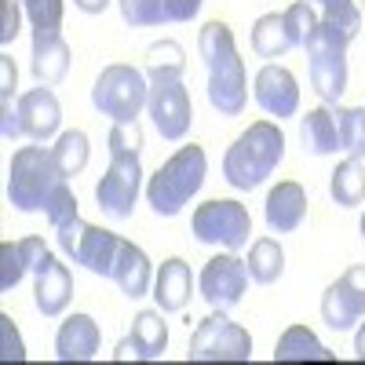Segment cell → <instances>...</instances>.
I'll use <instances>...</instances> for the list:
<instances>
[{
    "label": "cell",
    "mask_w": 365,
    "mask_h": 365,
    "mask_svg": "<svg viewBox=\"0 0 365 365\" xmlns=\"http://www.w3.org/2000/svg\"><path fill=\"white\" fill-rule=\"evenodd\" d=\"M34 70L37 84H48L55 88L58 81H66L70 73V44L63 34H34Z\"/></svg>",
    "instance_id": "23"
},
{
    "label": "cell",
    "mask_w": 365,
    "mask_h": 365,
    "mask_svg": "<svg viewBox=\"0 0 365 365\" xmlns=\"http://www.w3.org/2000/svg\"><path fill=\"white\" fill-rule=\"evenodd\" d=\"M190 234L201 245H216L227 252H237L249 245V234H252V216L249 208L234 201V197H216V201H205L194 208L190 216Z\"/></svg>",
    "instance_id": "7"
},
{
    "label": "cell",
    "mask_w": 365,
    "mask_h": 365,
    "mask_svg": "<svg viewBox=\"0 0 365 365\" xmlns=\"http://www.w3.org/2000/svg\"><path fill=\"white\" fill-rule=\"evenodd\" d=\"M201 4H205V0H165L172 22H190V19H197Z\"/></svg>",
    "instance_id": "41"
},
{
    "label": "cell",
    "mask_w": 365,
    "mask_h": 365,
    "mask_svg": "<svg viewBox=\"0 0 365 365\" xmlns=\"http://www.w3.org/2000/svg\"><path fill=\"white\" fill-rule=\"evenodd\" d=\"M358 230H361V241H365V216H361V227Z\"/></svg>",
    "instance_id": "46"
},
{
    "label": "cell",
    "mask_w": 365,
    "mask_h": 365,
    "mask_svg": "<svg viewBox=\"0 0 365 365\" xmlns=\"http://www.w3.org/2000/svg\"><path fill=\"white\" fill-rule=\"evenodd\" d=\"M347 48H351V41L329 22H318L314 34L303 41L311 84L325 106H340L344 91H347Z\"/></svg>",
    "instance_id": "5"
},
{
    "label": "cell",
    "mask_w": 365,
    "mask_h": 365,
    "mask_svg": "<svg viewBox=\"0 0 365 365\" xmlns=\"http://www.w3.org/2000/svg\"><path fill=\"white\" fill-rule=\"evenodd\" d=\"M322 22L336 26L347 41H354L358 29H361V8L354 4V0H344V4H329V8H322Z\"/></svg>",
    "instance_id": "38"
},
{
    "label": "cell",
    "mask_w": 365,
    "mask_h": 365,
    "mask_svg": "<svg viewBox=\"0 0 365 365\" xmlns=\"http://www.w3.org/2000/svg\"><path fill=\"white\" fill-rule=\"evenodd\" d=\"M292 48H296V41L289 34L285 11H270V15H259L256 19V26H252V51L259 58H282Z\"/></svg>",
    "instance_id": "26"
},
{
    "label": "cell",
    "mask_w": 365,
    "mask_h": 365,
    "mask_svg": "<svg viewBox=\"0 0 365 365\" xmlns=\"http://www.w3.org/2000/svg\"><path fill=\"white\" fill-rule=\"evenodd\" d=\"M249 282H252L249 263L241 259L237 252L223 249L220 256H212L205 263V270L197 274V292H201V299L208 303L212 311H230V307H237V303L245 299Z\"/></svg>",
    "instance_id": "11"
},
{
    "label": "cell",
    "mask_w": 365,
    "mask_h": 365,
    "mask_svg": "<svg viewBox=\"0 0 365 365\" xmlns=\"http://www.w3.org/2000/svg\"><path fill=\"white\" fill-rule=\"evenodd\" d=\"M150 99V77L128 63L106 66L91 84V106L110 120H139Z\"/></svg>",
    "instance_id": "6"
},
{
    "label": "cell",
    "mask_w": 365,
    "mask_h": 365,
    "mask_svg": "<svg viewBox=\"0 0 365 365\" xmlns=\"http://www.w3.org/2000/svg\"><path fill=\"white\" fill-rule=\"evenodd\" d=\"M63 179L66 175L58 172V165L51 158V146H44V143L19 146L11 165H8V201L19 212H44L51 190Z\"/></svg>",
    "instance_id": "4"
},
{
    "label": "cell",
    "mask_w": 365,
    "mask_h": 365,
    "mask_svg": "<svg viewBox=\"0 0 365 365\" xmlns=\"http://www.w3.org/2000/svg\"><path fill=\"white\" fill-rule=\"evenodd\" d=\"M22 29V11H19V0H0V44H15Z\"/></svg>",
    "instance_id": "40"
},
{
    "label": "cell",
    "mask_w": 365,
    "mask_h": 365,
    "mask_svg": "<svg viewBox=\"0 0 365 365\" xmlns=\"http://www.w3.org/2000/svg\"><path fill=\"white\" fill-rule=\"evenodd\" d=\"M187 73V51L175 41H154L146 48V77L150 81H182Z\"/></svg>",
    "instance_id": "30"
},
{
    "label": "cell",
    "mask_w": 365,
    "mask_h": 365,
    "mask_svg": "<svg viewBox=\"0 0 365 365\" xmlns=\"http://www.w3.org/2000/svg\"><path fill=\"white\" fill-rule=\"evenodd\" d=\"M354 358L365 361V322H358V329H354Z\"/></svg>",
    "instance_id": "44"
},
{
    "label": "cell",
    "mask_w": 365,
    "mask_h": 365,
    "mask_svg": "<svg viewBox=\"0 0 365 365\" xmlns=\"http://www.w3.org/2000/svg\"><path fill=\"white\" fill-rule=\"evenodd\" d=\"M299 143L314 158L340 154V125H336V106H314L307 117H299Z\"/></svg>",
    "instance_id": "22"
},
{
    "label": "cell",
    "mask_w": 365,
    "mask_h": 365,
    "mask_svg": "<svg viewBox=\"0 0 365 365\" xmlns=\"http://www.w3.org/2000/svg\"><path fill=\"white\" fill-rule=\"evenodd\" d=\"M113 358H117V361H125V358H139V354H135V344H132V336H125V340L117 344Z\"/></svg>",
    "instance_id": "43"
},
{
    "label": "cell",
    "mask_w": 365,
    "mask_h": 365,
    "mask_svg": "<svg viewBox=\"0 0 365 365\" xmlns=\"http://www.w3.org/2000/svg\"><path fill=\"white\" fill-rule=\"evenodd\" d=\"M340 146L347 158H365V106H336Z\"/></svg>",
    "instance_id": "32"
},
{
    "label": "cell",
    "mask_w": 365,
    "mask_h": 365,
    "mask_svg": "<svg viewBox=\"0 0 365 365\" xmlns=\"http://www.w3.org/2000/svg\"><path fill=\"white\" fill-rule=\"evenodd\" d=\"M285 161V132L278 120H256L241 132L227 158H223V179L234 190H256L259 182H267V175H274Z\"/></svg>",
    "instance_id": "2"
},
{
    "label": "cell",
    "mask_w": 365,
    "mask_h": 365,
    "mask_svg": "<svg viewBox=\"0 0 365 365\" xmlns=\"http://www.w3.org/2000/svg\"><path fill=\"white\" fill-rule=\"evenodd\" d=\"M361 22H365V4H361Z\"/></svg>",
    "instance_id": "47"
},
{
    "label": "cell",
    "mask_w": 365,
    "mask_h": 365,
    "mask_svg": "<svg viewBox=\"0 0 365 365\" xmlns=\"http://www.w3.org/2000/svg\"><path fill=\"white\" fill-rule=\"evenodd\" d=\"M263 220L274 234H292L307 220V190L296 179H282L278 187H270L267 205H263Z\"/></svg>",
    "instance_id": "17"
},
{
    "label": "cell",
    "mask_w": 365,
    "mask_h": 365,
    "mask_svg": "<svg viewBox=\"0 0 365 365\" xmlns=\"http://www.w3.org/2000/svg\"><path fill=\"white\" fill-rule=\"evenodd\" d=\"M146 113L165 143H182L194 125V103L182 81H150Z\"/></svg>",
    "instance_id": "12"
},
{
    "label": "cell",
    "mask_w": 365,
    "mask_h": 365,
    "mask_svg": "<svg viewBox=\"0 0 365 365\" xmlns=\"http://www.w3.org/2000/svg\"><path fill=\"white\" fill-rule=\"evenodd\" d=\"M48 256V245L41 237L22 241H0V292H11L26 274H34Z\"/></svg>",
    "instance_id": "20"
},
{
    "label": "cell",
    "mask_w": 365,
    "mask_h": 365,
    "mask_svg": "<svg viewBox=\"0 0 365 365\" xmlns=\"http://www.w3.org/2000/svg\"><path fill=\"white\" fill-rule=\"evenodd\" d=\"M197 51L205 58L208 70V103L220 117H241L249 103V77H245V63L237 55V41L234 29L223 19H212L201 26L197 34Z\"/></svg>",
    "instance_id": "1"
},
{
    "label": "cell",
    "mask_w": 365,
    "mask_h": 365,
    "mask_svg": "<svg viewBox=\"0 0 365 365\" xmlns=\"http://www.w3.org/2000/svg\"><path fill=\"white\" fill-rule=\"evenodd\" d=\"M0 358L4 361H26V344L8 314H0Z\"/></svg>",
    "instance_id": "39"
},
{
    "label": "cell",
    "mask_w": 365,
    "mask_h": 365,
    "mask_svg": "<svg viewBox=\"0 0 365 365\" xmlns=\"http://www.w3.org/2000/svg\"><path fill=\"white\" fill-rule=\"evenodd\" d=\"M307 4H318V8H329V4H344V0H307Z\"/></svg>",
    "instance_id": "45"
},
{
    "label": "cell",
    "mask_w": 365,
    "mask_h": 365,
    "mask_svg": "<svg viewBox=\"0 0 365 365\" xmlns=\"http://www.w3.org/2000/svg\"><path fill=\"white\" fill-rule=\"evenodd\" d=\"M110 278L117 282V289L128 299H143V296L154 292V267H150V256L139 245H132V241H120Z\"/></svg>",
    "instance_id": "21"
},
{
    "label": "cell",
    "mask_w": 365,
    "mask_h": 365,
    "mask_svg": "<svg viewBox=\"0 0 365 365\" xmlns=\"http://www.w3.org/2000/svg\"><path fill=\"white\" fill-rule=\"evenodd\" d=\"M51 158L58 165V172H63L66 179L81 175L88 168V158H91V143L81 128H70V132H58L55 135V146H51Z\"/></svg>",
    "instance_id": "31"
},
{
    "label": "cell",
    "mask_w": 365,
    "mask_h": 365,
    "mask_svg": "<svg viewBox=\"0 0 365 365\" xmlns=\"http://www.w3.org/2000/svg\"><path fill=\"white\" fill-rule=\"evenodd\" d=\"M285 22H289V34H292L296 48H303V41L314 34V26L322 22V15L314 11V4H307V0H296V4L285 8Z\"/></svg>",
    "instance_id": "36"
},
{
    "label": "cell",
    "mask_w": 365,
    "mask_h": 365,
    "mask_svg": "<svg viewBox=\"0 0 365 365\" xmlns=\"http://www.w3.org/2000/svg\"><path fill=\"white\" fill-rule=\"evenodd\" d=\"M194 285H197V278H194L190 263L182 256H172L154 274V292L150 296H154V303L165 314H179V311H187V303L194 296Z\"/></svg>",
    "instance_id": "18"
},
{
    "label": "cell",
    "mask_w": 365,
    "mask_h": 365,
    "mask_svg": "<svg viewBox=\"0 0 365 365\" xmlns=\"http://www.w3.org/2000/svg\"><path fill=\"white\" fill-rule=\"evenodd\" d=\"M245 263H249V274L256 285H274L285 274V249L274 237H256Z\"/></svg>",
    "instance_id": "29"
},
{
    "label": "cell",
    "mask_w": 365,
    "mask_h": 365,
    "mask_svg": "<svg viewBox=\"0 0 365 365\" xmlns=\"http://www.w3.org/2000/svg\"><path fill=\"white\" fill-rule=\"evenodd\" d=\"M15 88H19V70H15V58L4 51V55H0V132H4V139H8V143L22 139Z\"/></svg>",
    "instance_id": "28"
},
{
    "label": "cell",
    "mask_w": 365,
    "mask_h": 365,
    "mask_svg": "<svg viewBox=\"0 0 365 365\" xmlns=\"http://www.w3.org/2000/svg\"><path fill=\"white\" fill-rule=\"evenodd\" d=\"M34 299H37V311L44 318H58L66 314L70 299H73V278H70V267L58 263L51 252L44 256V263L34 270Z\"/></svg>",
    "instance_id": "16"
},
{
    "label": "cell",
    "mask_w": 365,
    "mask_h": 365,
    "mask_svg": "<svg viewBox=\"0 0 365 365\" xmlns=\"http://www.w3.org/2000/svg\"><path fill=\"white\" fill-rule=\"evenodd\" d=\"M55 237H58V249H63L66 259L81 263L84 270L99 274V278H110L113 274V263H117V249L125 237H117L113 230L106 227H96L81 216H73L70 223L55 227Z\"/></svg>",
    "instance_id": "8"
},
{
    "label": "cell",
    "mask_w": 365,
    "mask_h": 365,
    "mask_svg": "<svg viewBox=\"0 0 365 365\" xmlns=\"http://www.w3.org/2000/svg\"><path fill=\"white\" fill-rule=\"evenodd\" d=\"M252 96H256V103L267 117H278V120L296 117V110H299V84H296L292 70H285L278 63H267L256 73Z\"/></svg>",
    "instance_id": "15"
},
{
    "label": "cell",
    "mask_w": 365,
    "mask_h": 365,
    "mask_svg": "<svg viewBox=\"0 0 365 365\" xmlns=\"http://www.w3.org/2000/svg\"><path fill=\"white\" fill-rule=\"evenodd\" d=\"M106 146H110V158H117V154H139V150H143L139 120H113V128L106 135Z\"/></svg>",
    "instance_id": "37"
},
{
    "label": "cell",
    "mask_w": 365,
    "mask_h": 365,
    "mask_svg": "<svg viewBox=\"0 0 365 365\" xmlns=\"http://www.w3.org/2000/svg\"><path fill=\"white\" fill-rule=\"evenodd\" d=\"M205 175H208V158L197 143L190 146H179L175 154L150 175L146 182V205L158 212L161 220L179 216L182 208L194 201V194L205 187Z\"/></svg>",
    "instance_id": "3"
},
{
    "label": "cell",
    "mask_w": 365,
    "mask_h": 365,
    "mask_svg": "<svg viewBox=\"0 0 365 365\" xmlns=\"http://www.w3.org/2000/svg\"><path fill=\"white\" fill-rule=\"evenodd\" d=\"M190 361H252V336L245 325L227 318V311H216L197 322L190 347Z\"/></svg>",
    "instance_id": "9"
},
{
    "label": "cell",
    "mask_w": 365,
    "mask_h": 365,
    "mask_svg": "<svg viewBox=\"0 0 365 365\" xmlns=\"http://www.w3.org/2000/svg\"><path fill=\"white\" fill-rule=\"evenodd\" d=\"M103 347V332L91 314H70L55 332V358L58 361H91Z\"/></svg>",
    "instance_id": "19"
},
{
    "label": "cell",
    "mask_w": 365,
    "mask_h": 365,
    "mask_svg": "<svg viewBox=\"0 0 365 365\" xmlns=\"http://www.w3.org/2000/svg\"><path fill=\"white\" fill-rule=\"evenodd\" d=\"M143 194V165L139 154H117L110 158V168L96 182V205L103 208V216L113 223L132 220V212Z\"/></svg>",
    "instance_id": "10"
},
{
    "label": "cell",
    "mask_w": 365,
    "mask_h": 365,
    "mask_svg": "<svg viewBox=\"0 0 365 365\" xmlns=\"http://www.w3.org/2000/svg\"><path fill=\"white\" fill-rule=\"evenodd\" d=\"M274 361H336V354L307 325H289L274 344Z\"/></svg>",
    "instance_id": "24"
},
{
    "label": "cell",
    "mask_w": 365,
    "mask_h": 365,
    "mask_svg": "<svg viewBox=\"0 0 365 365\" xmlns=\"http://www.w3.org/2000/svg\"><path fill=\"white\" fill-rule=\"evenodd\" d=\"M322 318L329 329L351 332L365 318V263L347 267L322 296Z\"/></svg>",
    "instance_id": "13"
},
{
    "label": "cell",
    "mask_w": 365,
    "mask_h": 365,
    "mask_svg": "<svg viewBox=\"0 0 365 365\" xmlns=\"http://www.w3.org/2000/svg\"><path fill=\"white\" fill-rule=\"evenodd\" d=\"M165 311L158 307V311H139L135 318H132V344H135V354L143 358V361H158V358H165V347H168V322L161 318Z\"/></svg>",
    "instance_id": "25"
},
{
    "label": "cell",
    "mask_w": 365,
    "mask_h": 365,
    "mask_svg": "<svg viewBox=\"0 0 365 365\" xmlns=\"http://www.w3.org/2000/svg\"><path fill=\"white\" fill-rule=\"evenodd\" d=\"M44 216H48L51 230L63 227V223H70L73 216H81V212H77V194H73V187H70V179H63V182L51 190V197H48V205H44Z\"/></svg>",
    "instance_id": "35"
},
{
    "label": "cell",
    "mask_w": 365,
    "mask_h": 365,
    "mask_svg": "<svg viewBox=\"0 0 365 365\" xmlns=\"http://www.w3.org/2000/svg\"><path fill=\"white\" fill-rule=\"evenodd\" d=\"M329 197L340 208H358L365 201V165L358 158H347L329 175Z\"/></svg>",
    "instance_id": "27"
},
{
    "label": "cell",
    "mask_w": 365,
    "mask_h": 365,
    "mask_svg": "<svg viewBox=\"0 0 365 365\" xmlns=\"http://www.w3.org/2000/svg\"><path fill=\"white\" fill-rule=\"evenodd\" d=\"M34 34H63V11L66 0H19Z\"/></svg>",
    "instance_id": "33"
},
{
    "label": "cell",
    "mask_w": 365,
    "mask_h": 365,
    "mask_svg": "<svg viewBox=\"0 0 365 365\" xmlns=\"http://www.w3.org/2000/svg\"><path fill=\"white\" fill-rule=\"evenodd\" d=\"M73 8L84 11V15H103L110 8V0H73Z\"/></svg>",
    "instance_id": "42"
},
{
    "label": "cell",
    "mask_w": 365,
    "mask_h": 365,
    "mask_svg": "<svg viewBox=\"0 0 365 365\" xmlns=\"http://www.w3.org/2000/svg\"><path fill=\"white\" fill-rule=\"evenodd\" d=\"M117 8H120V19H125L128 26H135V29L172 22L165 0H117Z\"/></svg>",
    "instance_id": "34"
},
{
    "label": "cell",
    "mask_w": 365,
    "mask_h": 365,
    "mask_svg": "<svg viewBox=\"0 0 365 365\" xmlns=\"http://www.w3.org/2000/svg\"><path fill=\"white\" fill-rule=\"evenodd\" d=\"M58 125H63V106H58L55 91L48 84H37L19 96V128L22 139L29 143H48L58 135Z\"/></svg>",
    "instance_id": "14"
}]
</instances>
